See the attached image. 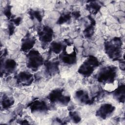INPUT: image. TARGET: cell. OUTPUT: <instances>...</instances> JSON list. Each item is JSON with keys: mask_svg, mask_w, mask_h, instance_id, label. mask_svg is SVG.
I'll return each mask as SVG.
<instances>
[{"mask_svg": "<svg viewBox=\"0 0 125 125\" xmlns=\"http://www.w3.org/2000/svg\"><path fill=\"white\" fill-rule=\"evenodd\" d=\"M74 50V48L72 46H69L67 47L66 49V51L68 54L71 53Z\"/></svg>", "mask_w": 125, "mask_h": 125, "instance_id": "2", "label": "cell"}, {"mask_svg": "<svg viewBox=\"0 0 125 125\" xmlns=\"http://www.w3.org/2000/svg\"><path fill=\"white\" fill-rule=\"evenodd\" d=\"M118 87V82L115 81L113 83H108L104 86V89L106 90L112 92L115 90Z\"/></svg>", "mask_w": 125, "mask_h": 125, "instance_id": "1", "label": "cell"}]
</instances>
